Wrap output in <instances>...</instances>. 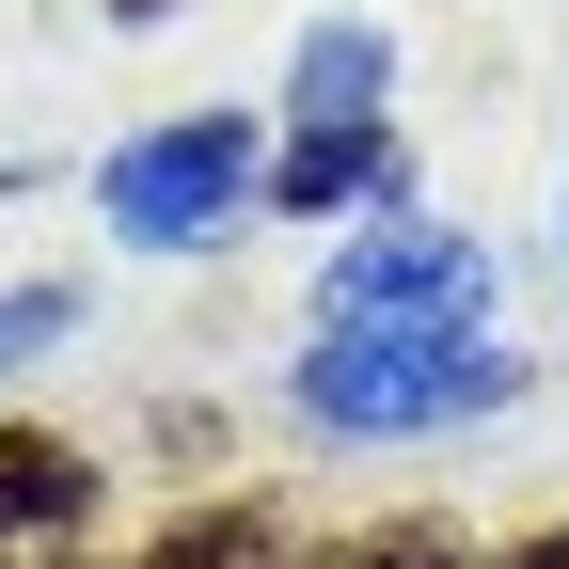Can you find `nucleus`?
<instances>
[{
    "label": "nucleus",
    "mask_w": 569,
    "mask_h": 569,
    "mask_svg": "<svg viewBox=\"0 0 569 569\" xmlns=\"http://www.w3.org/2000/svg\"><path fill=\"white\" fill-rule=\"evenodd\" d=\"M475 411H522V348L490 332H317L301 348V427H332V443L475 427Z\"/></svg>",
    "instance_id": "f257e3e1"
},
{
    "label": "nucleus",
    "mask_w": 569,
    "mask_h": 569,
    "mask_svg": "<svg viewBox=\"0 0 569 569\" xmlns=\"http://www.w3.org/2000/svg\"><path fill=\"white\" fill-rule=\"evenodd\" d=\"M111 17H159V0H111Z\"/></svg>",
    "instance_id": "1a4fd4ad"
},
{
    "label": "nucleus",
    "mask_w": 569,
    "mask_h": 569,
    "mask_svg": "<svg viewBox=\"0 0 569 569\" xmlns=\"http://www.w3.org/2000/svg\"><path fill=\"white\" fill-rule=\"evenodd\" d=\"M507 569H569V522H553V538H522V553H507Z\"/></svg>",
    "instance_id": "6e6552de"
},
{
    "label": "nucleus",
    "mask_w": 569,
    "mask_h": 569,
    "mask_svg": "<svg viewBox=\"0 0 569 569\" xmlns=\"http://www.w3.org/2000/svg\"><path fill=\"white\" fill-rule=\"evenodd\" d=\"M553 222H569V206H553Z\"/></svg>",
    "instance_id": "9d476101"
},
{
    "label": "nucleus",
    "mask_w": 569,
    "mask_h": 569,
    "mask_svg": "<svg viewBox=\"0 0 569 569\" xmlns=\"http://www.w3.org/2000/svg\"><path fill=\"white\" fill-rule=\"evenodd\" d=\"M253 190H269L253 111H174V127H142V142L96 159V222L127 253H206L222 222H253Z\"/></svg>",
    "instance_id": "f03ea898"
},
{
    "label": "nucleus",
    "mask_w": 569,
    "mask_h": 569,
    "mask_svg": "<svg viewBox=\"0 0 569 569\" xmlns=\"http://www.w3.org/2000/svg\"><path fill=\"white\" fill-rule=\"evenodd\" d=\"M96 507V459H63V443H32V427H0V553L17 538H63Z\"/></svg>",
    "instance_id": "423d86ee"
},
{
    "label": "nucleus",
    "mask_w": 569,
    "mask_h": 569,
    "mask_svg": "<svg viewBox=\"0 0 569 569\" xmlns=\"http://www.w3.org/2000/svg\"><path fill=\"white\" fill-rule=\"evenodd\" d=\"M317 332H490V238L427 222V206H380L317 269Z\"/></svg>",
    "instance_id": "7ed1b4c3"
},
{
    "label": "nucleus",
    "mask_w": 569,
    "mask_h": 569,
    "mask_svg": "<svg viewBox=\"0 0 569 569\" xmlns=\"http://www.w3.org/2000/svg\"><path fill=\"white\" fill-rule=\"evenodd\" d=\"M411 190V142H396V111L380 127H284L269 142V222H380V206Z\"/></svg>",
    "instance_id": "20e7f679"
},
{
    "label": "nucleus",
    "mask_w": 569,
    "mask_h": 569,
    "mask_svg": "<svg viewBox=\"0 0 569 569\" xmlns=\"http://www.w3.org/2000/svg\"><path fill=\"white\" fill-rule=\"evenodd\" d=\"M380 96H396V32L380 17H317L301 63H284V127H380Z\"/></svg>",
    "instance_id": "39448f33"
},
{
    "label": "nucleus",
    "mask_w": 569,
    "mask_h": 569,
    "mask_svg": "<svg viewBox=\"0 0 569 569\" xmlns=\"http://www.w3.org/2000/svg\"><path fill=\"white\" fill-rule=\"evenodd\" d=\"M80 317H96L80 284H0V380H17V365H48V348L80 332Z\"/></svg>",
    "instance_id": "0eeeda50"
}]
</instances>
